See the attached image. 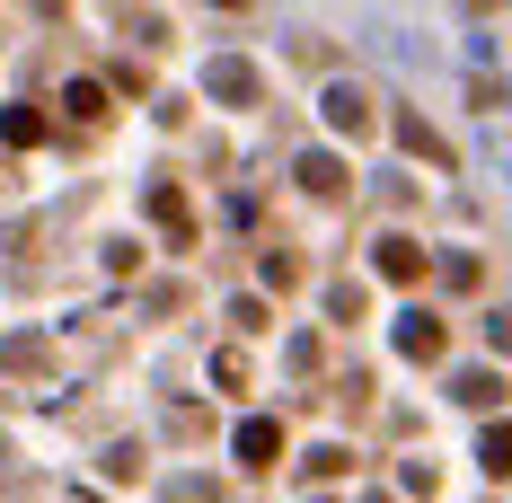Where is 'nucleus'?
I'll list each match as a JSON object with an SVG mask.
<instances>
[{
    "label": "nucleus",
    "mask_w": 512,
    "mask_h": 503,
    "mask_svg": "<svg viewBox=\"0 0 512 503\" xmlns=\"http://www.w3.org/2000/svg\"><path fill=\"white\" fill-rule=\"evenodd\" d=\"M442 345H451V336H442L433 309H407V318H398V353H407V362H442Z\"/></svg>",
    "instance_id": "3"
},
{
    "label": "nucleus",
    "mask_w": 512,
    "mask_h": 503,
    "mask_svg": "<svg viewBox=\"0 0 512 503\" xmlns=\"http://www.w3.org/2000/svg\"><path fill=\"white\" fill-rule=\"evenodd\" d=\"M371 274H380V283H424V248L398 239V230H380V239H371Z\"/></svg>",
    "instance_id": "1"
},
{
    "label": "nucleus",
    "mask_w": 512,
    "mask_h": 503,
    "mask_svg": "<svg viewBox=\"0 0 512 503\" xmlns=\"http://www.w3.org/2000/svg\"><path fill=\"white\" fill-rule=\"evenodd\" d=\"M221 9H239V0H221Z\"/></svg>",
    "instance_id": "12"
},
{
    "label": "nucleus",
    "mask_w": 512,
    "mask_h": 503,
    "mask_svg": "<svg viewBox=\"0 0 512 503\" xmlns=\"http://www.w3.org/2000/svg\"><path fill=\"white\" fill-rule=\"evenodd\" d=\"M151 221H159V230H177V239L195 230V221H186V203H177V195H151Z\"/></svg>",
    "instance_id": "10"
},
{
    "label": "nucleus",
    "mask_w": 512,
    "mask_h": 503,
    "mask_svg": "<svg viewBox=\"0 0 512 503\" xmlns=\"http://www.w3.org/2000/svg\"><path fill=\"white\" fill-rule=\"evenodd\" d=\"M0 133H9V142H45V115H36V106H9V124H0Z\"/></svg>",
    "instance_id": "9"
},
{
    "label": "nucleus",
    "mask_w": 512,
    "mask_h": 503,
    "mask_svg": "<svg viewBox=\"0 0 512 503\" xmlns=\"http://www.w3.org/2000/svg\"><path fill=\"white\" fill-rule=\"evenodd\" d=\"M301 195H318V203H345V195H354L345 159H336V151H309V159H301Z\"/></svg>",
    "instance_id": "2"
},
{
    "label": "nucleus",
    "mask_w": 512,
    "mask_h": 503,
    "mask_svg": "<svg viewBox=\"0 0 512 503\" xmlns=\"http://www.w3.org/2000/svg\"><path fill=\"white\" fill-rule=\"evenodd\" d=\"M477 459H486V477H512V424H486L477 433Z\"/></svg>",
    "instance_id": "7"
},
{
    "label": "nucleus",
    "mask_w": 512,
    "mask_h": 503,
    "mask_svg": "<svg viewBox=\"0 0 512 503\" xmlns=\"http://www.w3.org/2000/svg\"><path fill=\"white\" fill-rule=\"evenodd\" d=\"M62 115H80V124H106L115 106H106V89H98V80H71V89H62Z\"/></svg>",
    "instance_id": "5"
},
{
    "label": "nucleus",
    "mask_w": 512,
    "mask_h": 503,
    "mask_svg": "<svg viewBox=\"0 0 512 503\" xmlns=\"http://www.w3.org/2000/svg\"><path fill=\"white\" fill-rule=\"evenodd\" d=\"M327 124H336L345 142H354V133H371V98H362V89H327Z\"/></svg>",
    "instance_id": "4"
},
{
    "label": "nucleus",
    "mask_w": 512,
    "mask_h": 503,
    "mask_svg": "<svg viewBox=\"0 0 512 503\" xmlns=\"http://www.w3.org/2000/svg\"><path fill=\"white\" fill-rule=\"evenodd\" d=\"M486 345H495V353H512V309H495V318H486Z\"/></svg>",
    "instance_id": "11"
},
{
    "label": "nucleus",
    "mask_w": 512,
    "mask_h": 503,
    "mask_svg": "<svg viewBox=\"0 0 512 503\" xmlns=\"http://www.w3.org/2000/svg\"><path fill=\"white\" fill-rule=\"evenodd\" d=\"M398 142H407L415 159H433V168H451V151H442V142H433V133H424V124H415V115H407V124H398Z\"/></svg>",
    "instance_id": "8"
},
{
    "label": "nucleus",
    "mask_w": 512,
    "mask_h": 503,
    "mask_svg": "<svg viewBox=\"0 0 512 503\" xmlns=\"http://www.w3.org/2000/svg\"><path fill=\"white\" fill-rule=\"evenodd\" d=\"M274 451H283V424H265V415H256V424H239V459H256V468H265Z\"/></svg>",
    "instance_id": "6"
}]
</instances>
